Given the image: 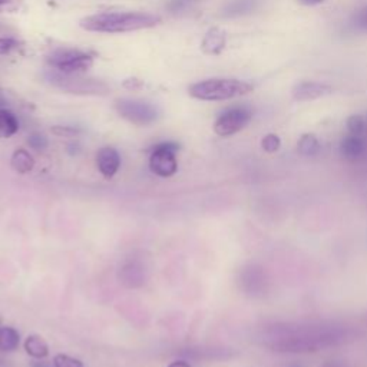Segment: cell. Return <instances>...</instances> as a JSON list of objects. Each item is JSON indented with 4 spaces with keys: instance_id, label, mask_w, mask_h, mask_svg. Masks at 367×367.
I'll list each match as a JSON object with an SVG mask.
<instances>
[{
    "instance_id": "6da1fadb",
    "label": "cell",
    "mask_w": 367,
    "mask_h": 367,
    "mask_svg": "<svg viewBox=\"0 0 367 367\" xmlns=\"http://www.w3.org/2000/svg\"><path fill=\"white\" fill-rule=\"evenodd\" d=\"M353 338V330L338 326L287 327L273 336L267 347L281 354H309L345 345Z\"/></svg>"
},
{
    "instance_id": "7a4b0ae2",
    "label": "cell",
    "mask_w": 367,
    "mask_h": 367,
    "mask_svg": "<svg viewBox=\"0 0 367 367\" xmlns=\"http://www.w3.org/2000/svg\"><path fill=\"white\" fill-rule=\"evenodd\" d=\"M161 20V16L147 12H102L84 18L81 27L88 32L125 33L154 27Z\"/></svg>"
},
{
    "instance_id": "3957f363",
    "label": "cell",
    "mask_w": 367,
    "mask_h": 367,
    "mask_svg": "<svg viewBox=\"0 0 367 367\" xmlns=\"http://www.w3.org/2000/svg\"><path fill=\"white\" fill-rule=\"evenodd\" d=\"M254 86L250 82L240 79H207L189 86L188 92L199 101H228L253 92Z\"/></svg>"
},
{
    "instance_id": "277c9868",
    "label": "cell",
    "mask_w": 367,
    "mask_h": 367,
    "mask_svg": "<svg viewBox=\"0 0 367 367\" xmlns=\"http://www.w3.org/2000/svg\"><path fill=\"white\" fill-rule=\"evenodd\" d=\"M46 79L56 88L62 89L63 92L76 93V95H108L109 88L105 82L98 79H85L78 75H63L60 72H51L48 74Z\"/></svg>"
},
{
    "instance_id": "5b68a950",
    "label": "cell",
    "mask_w": 367,
    "mask_h": 367,
    "mask_svg": "<svg viewBox=\"0 0 367 367\" xmlns=\"http://www.w3.org/2000/svg\"><path fill=\"white\" fill-rule=\"evenodd\" d=\"M48 63L63 75H79L92 68L93 58L78 49H58L48 58Z\"/></svg>"
},
{
    "instance_id": "8992f818",
    "label": "cell",
    "mask_w": 367,
    "mask_h": 367,
    "mask_svg": "<svg viewBox=\"0 0 367 367\" xmlns=\"http://www.w3.org/2000/svg\"><path fill=\"white\" fill-rule=\"evenodd\" d=\"M178 151L180 145L177 142H161L155 145L149 156V170L161 178L173 177L178 170Z\"/></svg>"
},
{
    "instance_id": "52a82bcc",
    "label": "cell",
    "mask_w": 367,
    "mask_h": 367,
    "mask_svg": "<svg viewBox=\"0 0 367 367\" xmlns=\"http://www.w3.org/2000/svg\"><path fill=\"white\" fill-rule=\"evenodd\" d=\"M116 112L133 125H151L158 119V109L145 101L137 99H118L115 102Z\"/></svg>"
},
{
    "instance_id": "ba28073f",
    "label": "cell",
    "mask_w": 367,
    "mask_h": 367,
    "mask_svg": "<svg viewBox=\"0 0 367 367\" xmlns=\"http://www.w3.org/2000/svg\"><path fill=\"white\" fill-rule=\"evenodd\" d=\"M269 276L258 264H247L239 273V287L250 297H262L269 291Z\"/></svg>"
},
{
    "instance_id": "9c48e42d",
    "label": "cell",
    "mask_w": 367,
    "mask_h": 367,
    "mask_svg": "<svg viewBox=\"0 0 367 367\" xmlns=\"http://www.w3.org/2000/svg\"><path fill=\"white\" fill-rule=\"evenodd\" d=\"M253 119V112L247 107H234L222 112L215 124L214 132L220 137H231L243 131Z\"/></svg>"
},
{
    "instance_id": "30bf717a",
    "label": "cell",
    "mask_w": 367,
    "mask_h": 367,
    "mask_svg": "<svg viewBox=\"0 0 367 367\" xmlns=\"http://www.w3.org/2000/svg\"><path fill=\"white\" fill-rule=\"evenodd\" d=\"M333 92V88L327 84L314 82V81H305L297 84L291 95L298 102H306V101H314V99L323 98L326 95H330Z\"/></svg>"
},
{
    "instance_id": "8fae6325",
    "label": "cell",
    "mask_w": 367,
    "mask_h": 367,
    "mask_svg": "<svg viewBox=\"0 0 367 367\" xmlns=\"http://www.w3.org/2000/svg\"><path fill=\"white\" fill-rule=\"evenodd\" d=\"M147 272L142 262L128 261L119 272V281L126 288H140L145 284Z\"/></svg>"
},
{
    "instance_id": "7c38bea8",
    "label": "cell",
    "mask_w": 367,
    "mask_h": 367,
    "mask_svg": "<svg viewBox=\"0 0 367 367\" xmlns=\"http://www.w3.org/2000/svg\"><path fill=\"white\" fill-rule=\"evenodd\" d=\"M96 165L98 170L105 178L111 180L115 177L121 166V155L112 147H104L96 154Z\"/></svg>"
},
{
    "instance_id": "4fadbf2b",
    "label": "cell",
    "mask_w": 367,
    "mask_h": 367,
    "mask_svg": "<svg viewBox=\"0 0 367 367\" xmlns=\"http://www.w3.org/2000/svg\"><path fill=\"white\" fill-rule=\"evenodd\" d=\"M366 152H367V144L363 137L349 135L340 144V154L347 161L352 162L359 161L366 155Z\"/></svg>"
},
{
    "instance_id": "5bb4252c",
    "label": "cell",
    "mask_w": 367,
    "mask_h": 367,
    "mask_svg": "<svg viewBox=\"0 0 367 367\" xmlns=\"http://www.w3.org/2000/svg\"><path fill=\"white\" fill-rule=\"evenodd\" d=\"M225 41H227L225 32L218 27H213L207 32V35L204 36L201 49L207 55H220L225 48Z\"/></svg>"
},
{
    "instance_id": "9a60e30c",
    "label": "cell",
    "mask_w": 367,
    "mask_h": 367,
    "mask_svg": "<svg viewBox=\"0 0 367 367\" xmlns=\"http://www.w3.org/2000/svg\"><path fill=\"white\" fill-rule=\"evenodd\" d=\"M18 131H19L18 116L6 108L0 109V140H8L13 137Z\"/></svg>"
},
{
    "instance_id": "2e32d148",
    "label": "cell",
    "mask_w": 367,
    "mask_h": 367,
    "mask_svg": "<svg viewBox=\"0 0 367 367\" xmlns=\"http://www.w3.org/2000/svg\"><path fill=\"white\" fill-rule=\"evenodd\" d=\"M11 165L16 173L27 174L33 168H35V158H33L30 155V152L26 151L25 148H19L13 152L12 159H11Z\"/></svg>"
},
{
    "instance_id": "e0dca14e",
    "label": "cell",
    "mask_w": 367,
    "mask_h": 367,
    "mask_svg": "<svg viewBox=\"0 0 367 367\" xmlns=\"http://www.w3.org/2000/svg\"><path fill=\"white\" fill-rule=\"evenodd\" d=\"M25 350L26 353L33 357V359H46L49 354V346L48 343L44 340V338L38 336V335H32L26 339L25 342Z\"/></svg>"
},
{
    "instance_id": "ac0fdd59",
    "label": "cell",
    "mask_w": 367,
    "mask_h": 367,
    "mask_svg": "<svg viewBox=\"0 0 367 367\" xmlns=\"http://www.w3.org/2000/svg\"><path fill=\"white\" fill-rule=\"evenodd\" d=\"M20 335L19 331L11 326L0 327V350L11 353L19 347Z\"/></svg>"
},
{
    "instance_id": "d6986e66",
    "label": "cell",
    "mask_w": 367,
    "mask_h": 367,
    "mask_svg": "<svg viewBox=\"0 0 367 367\" xmlns=\"http://www.w3.org/2000/svg\"><path fill=\"white\" fill-rule=\"evenodd\" d=\"M255 9V0H232L224 8V16L237 18L244 16Z\"/></svg>"
},
{
    "instance_id": "ffe728a7",
    "label": "cell",
    "mask_w": 367,
    "mask_h": 367,
    "mask_svg": "<svg viewBox=\"0 0 367 367\" xmlns=\"http://www.w3.org/2000/svg\"><path fill=\"white\" fill-rule=\"evenodd\" d=\"M297 149L303 156H314L320 152L321 145L314 133H305V135L298 141Z\"/></svg>"
},
{
    "instance_id": "44dd1931",
    "label": "cell",
    "mask_w": 367,
    "mask_h": 367,
    "mask_svg": "<svg viewBox=\"0 0 367 367\" xmlns=\"http://www.w3.org/2000/svg\"><path fill=\"white\" fill-rule=\"evenodd\" d=\"M346 126L350 132V135H356V137H363L367 133V121L366 116L361 115H352L349 116Z\"/></svg>"
},
{
    "instance_id": "7402d4cb",
    "label": "cell",
    "mask_w": 367,
    "mask_h": 367,
    "mask_svg": "<svg viewBox=\"0 0 367 367\" xmlns=\"http://www.w3.org/2000/svg\"><path fill=\"white\" fill-rule=\"evenodd\" d=\"M27 144L32 149H35V151H45L49 145V141L48 138L44 135V133L41 132H33L29 135L27 138Z\"/></svg>"
},
{
    "instance_id": "603a6c76",
    "label": "cell",
    "mask_w": 367,
    "mask_h": 367,
    "mask_svg": "<svg viewBox=\"0 0 367 367\" xmlns=\"http://www.w3.org/2000/svg\"><path fill=\"white\" fill-rule=\"evenodd\" d=\"M261 147L265 152L269 154H274L280 149L281 147V140L279 135H276V133H269V135H265L261 141Z\"/></svg>"
},
{
    "instance_id": "cb8c5ba5",
    "label": "cell",
    "mask_w": 367,
    "mask_h": 367,
    "mask_svg": "<svg viewBox=\"0 0 367 367\" xmlns=\"http://www.w3.org/2000/svg\"><path fill=\"white\" fill-rule=\"evenodd\" d=\"M352 25L356 30L367 33V6L359 9L353 18H352Z\"/></svg>"
},
{
    "instance_id": "d4e9b609",
    "label": "cell",
    "mask_w": 367,
    "mask_h": 367,
    "mask_svg": "<svg viewBox=\"0 0 367 367\" xmlns=\"http://www.w3.org/2000/svg\"><path fill=\"white\" fill-rule=\"evenodd\" d=\"M55 367H85L84 363L78 359H74L68 354H56L53 357Z\"/></svg>"
},
{
    "instance_id": "484cf974",
    "label": "cell",
    "mask_w": 367,
    "mask_h": 367,
    "mask_svg": "<svg viewBox=\"0 0 367 367\" xmlns=\"http://www.w3.org/2000/svg\"><path fill=\"white\" fill-rule=\"evenodd\" d=\"M52 133L56 137H63V138H72L76 137L79 133L78 128L74 126H62V125H56L52 126Z\"/></svg>"
},
{
    "instance_id": "4316f807",
    "label": "cell",
    "mask_w": 367,
    "mask_h": 367,
    "mask_svg": "<svg viewBox=\"0 0 367 367\" xmlns=\"http://www.w3.org/2000/svg\"><path fill=\"white\" fill-rule=\"evenodd\" d=\"M196 2L198 0H170L168 5H166V9L173 13H177V12H182V11L191 8Z\"/></svg>"
},
{
    "instance_id": "83f0119b",
    "label": "cell",
    "mask_w": 367,
    "mask_h": 367,
    "mask_svg": "<svg viewBox=\"0 0 367 367\" xmlns=\"http://www.w3.org/2000/svg\"><path fill=\"white\" fill-rule=\"evenodd\" d=\"M19 46V42L13 38H0V55H8Z\"/></svg>"
},
{
    "instance_id": "f1b7e54d",
    "label": "cell",
    "mask_w": 367,
    "mask_h": 367,
    "mask_svg": "<svg viewBox=\"0 0 367 367\" xmlns=\"http://www.w3.org/2000/svg\"><path fill=\"white\" fill-rule=\"evenodd\" d=\"M142 81H140V79H135V78H132V79H128V81H125L124 82V86L126 88V89H132V91H138V89H141L142 88Z\"/></svg>"
},
{
    "instance_id": "f546056e",
    "label": "cell",
    "mask_w": 367,
    "mask_h": 367,
    "mask_svg": "<svg viewBox=\"0 0 367 367\" xmlns=\"http://www.w3.org/2000/svg\"><path fill=\"white\" fill-rule=\"evenodd\" d=\"M323 2H324V0H298V4H302L305 6H316V5H320Z\"/></svg>"
},
{
    "instance_id": "4dcf8cb0",
    "label": "cell",
    "mask_w": 367,
    "mask_h": 367,
    "mask_svg": "<svg viewBox=\"0 0 367 367\" xmlns=\"http://www.w3.org/2000/svg\"><path fill=\"white\" fill-rule=\"evenodd\" d=\"M168 367H192V366L188 361H185V360H177V361L170 363Z\"/></svg>"
},
{
    "instance_id": "1f68e13d",
    "label": "cell",
    "mask_w": 367,
    "mask_h": 367,
    "mask_svg": "<svg viewBox=\"0 0 367 367\" xmlns=\"http://www.w3.org/2000/svg\"><path fill=\"white\" fill-rule=\"evenodd\" d=\"M320 367H346V366L342 364V363H339V361H333V360H330V361L323 363Z\"/></svg>"
},
{
    "instance_id": "d6a6232c",
    "label": "cell",
    "mask_w": 367,
    "mask_h": 367,
    "mask_svg": "<svg viewBox=\"0 0 367 367\" xmlns=\"http://www.w3.org/2000/svg\"><path fill=\"white\" fill-rule=\"evenodd\" d=\"M33 367H55V364L48 361H38V363H33Z\"/></svg>"
},
{
    "instance_id": "836d02e7",
    "label": "cell",
    "mask_w": 367,
    "mask_h": 367,
    "mask_svg": "<svg viewBox=\"0 0 367 367\" xmlns=\"http://www.w3.org/2000/svg\"><path fill=\"white\" fill-rule=\"evenodd\" d=\"M5 107H6V101H5V98H4L2 95H0V109L5 108Z\"/></svg>"
},
{
    "instance_id": "e575fe53",
    "label": "cell",
    "mask_w": 367,
    "mask_h": 367,
    "mask_svg": "<svg viewBox=\"0 0 367 367\" xmlns=\"http://www.w3.org/2000/svg\"><path fill=\"white\" fill-rule=\"evenodd\" d=\"M287 367H306V366L302 364V363H291V364H288Z\"/></svg>"
},
{
    "instance_id": "d590c367",
    "label": "cell",
    "mask_w": 367,
    "mask_h": 367,
    "mask_svg": "<svg viewBox=\"0 0 367 367\" xmlns=\"http://www.w3.org/2000/svg\"><path fill=\"white\" fill-rule=\"evenodd\" d=\"M9 2H11V0H0V8L5 6V5H8Z\"/></svg>"
},
{
    "instance_id": "8d00e7d4",
    "label": "cell",
    "mask_w": 367,
    "mask_h": 367,
    "mask_svg": "<svg viewBox=\"0 0 367 367\" xmlns=\"http://www.w3.org/2000/svg\"><path fill=\"white\" fill-rule=\"evenodd\" d=\"M4 364H5V363H4V360H2V359H0V367H2Z\"/></svg>"
},
{
    "instance_id": "74e56055",
    "label": "cell",
    "mask_w": 367,
    "mask_h": 367,
    "mask_svg": "<svg viewBox=\"0 0 367 367\" xmlns=\"http://www.w3.org/2000/svg\"><path fill=\"white\" fill-rule=\"evenodd\" d=\"M0 323H2V319H0Z\"/></svg>"
},
{
    "instance_id": "f35d334b",
    "label": "cell",
    "mask_w": 367,
    "mask_h": 367,
    "mask_svg": "<svg viewBox=\"0 0 367 367\" xmlns=\"http://www.w3.org/2000/svg\"><path fill=\"white\" fill-rule=\"evenodd\" d=\"M366 121H367V115H366Z\"/></svg>"
}]
</instances>
